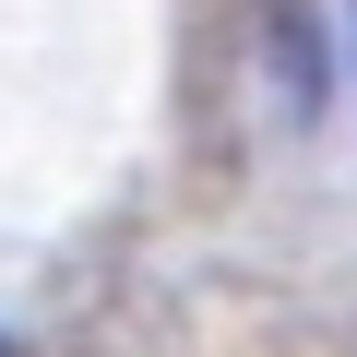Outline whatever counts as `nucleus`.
Instances as JSON below:
<instances>
[{
	"mask_svg": "<svg viewBox=\"0 0 357 357\" xmlns=\"http://www.w3.org/2000/svg\"><path fill=\"white\" fill-rule=\"evenodd\" d=\"M0 357H13V345H0Z\"/></svg>",
	"mask_w": 357,
	"mask_h": 357,
	"instance_id": "1",
	"label": "nucleus"
}]
</instances>
